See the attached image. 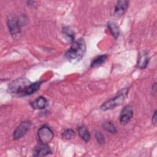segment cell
I'll use <instances>...</instances> for the list:
<instances>
[{
    "label": "cell",
    "mask_w": 157,
    "mask_h": 157,
    "mask_svg": "<svg viewBox=\"0 0 157 157\" xmlns=\"http://www.w3.org/2000/svg\"><path fill=\"white\" fill-rule=\"evenodd\" d=\"M86 50L85 40L80 38L74 41L69 49L65 54L66 59L72 63H77L83 57Z\"/></svg>",
    "instance_id": "1"
},
{
    "label": "cell",
    "mask_w": 157,
    "mask_h": 157,
    "mask_svg": "<svg viewBox=\"0 0 157 157\" xmlns=\"http://www.w3.org/2000/svg\"><path fill=\"white\" fill-rule=\"evenodd\" d=\"M128 94V88H124L120 91L115 96L105 102L101 107L102 110H110L120 105L125 99Z\"/></svg>",
    "instance_id": "2"
},
{
    "label": "cell",
    "mask_w": 157,
    "mask_h": 157,
    "mask_svg": "<svg viewBox=\"0 0 157 157\" xmlns=\"http://www.w3.org/2000/svg\"><path fill=\"white\" fill-rule=\"evenodd\" d=\"M31 83L26 78H20L13 81L9 86V91L12 93L24 94L27 87Z\"/></svg>",
    "instance_id": "3"
},
{
    "label": "cell",
    "mask_w": 157,
    "mask_h": 157,
    "mask_svg": "<svg viewBox=\"0 0 157 157\" xmlns=\"http://www.w3.org/2000/svg\"><path fill=\"white\" fill-rule=\"evenodd\" d=\"M37 136L40 143L47 144L52 140L53 137V133L49 127L43 126L39 129Z\"/></svg>",
    "instance_id": "4"
},
{
    "label": "cell",
    "mask_w": 157,
    "mask_h": 157,
    "mask_svg": "<svg viewBox=\"0 0 157 157\" xmlns=\"http://www.w3.org/2000/svg\"><path fill=\"white\" fill-rule=\"evenodd\" d=\"M132 116H133L132 107L129 105H127L124 106L120 113V123L121 124H128L131 120Z\"/></svg>",
    "instance_id": "5"
},
{
    "label": "cell",
    "mask_w": 157,
    "mask_h": 157,
    "mask_svg": "<svg viewBox=\"0 0 157 157\" xmlns=\"http://www.w3.org/2000/svg\"><path fill=\"white\" fill-rule=\"evenodd\" d=\"M31 126L29 121H25L22 122L14 131L13 134V139L17 140L22 137L28 131Z\"/></svg>",
    "instance_id": "6"
},
{
    "label": "cell",
    "mask_w": 157,
    "mask_h": 157,
    "mask_svg": "<svg viewBox=\"0 0 157 157\" xmlns=\"http://www.w3.org/2000/svg\"><path fill=\"white\" fill-rule=\"evenodd\" d=\"M7 26L12 36H16L20 33V26L17 18L11 17L7 20Z\"/></svg>",
    "instance_id": "7"
},
{
    "label": "cell",
    "mask_w": 157,
    "mask_h": 157,
    "mask_svg": "<svg viewBox=\"0 0 157 157\" xmlns=\"http://www.w3.org/2000/svg\"><path fill=\"white\" fill-rule=\"evenodd\" d=\"M52 152L50 147L47 144L40 143L37 145L33 152V156H44L50 154Z\"/></svg>",
    "instance_id": "8"
},
{
    "label": "cell",
    "mask_w": 157,
    "mask_h": 157,
    "mask_svg": "<svg viewBox=\"0 0 157 157\" xmlns=\"http://www.w3.org/2000/svg\"><path fill=\"white\" fill-rule=\"evenodd\" d=\"M128 6L127 1H117L114 10V15L117 17L121 16L126 11Z\"/></svg>",
    "instance_id": "9"
},
{
    "label": "cell",
    "mask_w": 157,
    "mask_h": 157,
    "mask_svg": "<svg viewBox=\"0 0 157 157\" xmlns=\"http://www.w3.org/2000/svg\"><path fill=\"white\" fill-rule=\"evenodd\" d=\"M47 104V99L42 97L40 96L36 98L32 103L31 106L34 109H45Z\"/></svg>",
    "instance_id": "10"
},
{
    "label": "cell",
    "mask_w": 157,
    "mask_h": 157,
    "mask_svg": "<svg viewBox=\"0 0 157 157\" xmlns=\"http://www.w3.org/2000/svg\"><path fill=\"white\" fill-rule=\"evenodd\" d=\"M42 84V82H36L35 83H31L26 89L23 95H29L33 93L36 92L37 90H38Z\"/></svg>",
    "instance_id": "11"
},
{
    "label": "cell",
    "mask_w": 157,
    "mask_h": 157,
    "mask_svg": "<svg viewBox=\"0 0 157 157\" xmlns=\"http://www.w3.org/2000/svg\"><path fill=\"white\" fill-rule=\"evenodd\" d=\"M149 61L148 56L145 53H142V54H140L138 62H137V67L140 69H144L147 66Z\"/></svg>",
    "instance_id": "12"
},
{
    "label": "cell",
    "mask_w": 157,
    "mask_h": 157,
    "mask_svg": "<svg viewBox=\"0 0 157 157\" xmlns=\"http://www.w3.org/2000/svg\"><path fill=\"white\" fill-rule=\"evenodd\" d=\"M107 56L106 55H102L94 58L91 63V67H96L102 65L107 59Z\"/></svg>",
    "instance_id": "13"
},
{
    "label": "cell",
    "mask_w": 157,
    "mask_h": 157,
    "mask_svg": "<svg viewBox=\"0 0 157 157\" xmlns=\"http://www.w3.org/2000/svg\"><path fill=\"white\" fill-rule=\"evenodd\" d=\"M78 131L80 136L85 142H88L90 140V134L85 126H80Z\"/></svg>",
    "instance_id": "14"
},
{
    "label": "cell",
    "mask_w": 157,
    "mask_h": 157,
    "mask_svg": "<svg viewBox=\"0 0 157 157\" xmlns=\"http://www.w3.org/2000/svg\"><path fill=\"white\" fill-rule=\"evenodd\" d=\"M107 27L111 31L113 36L117 38L120 34V31L118 29V27L117 26V25L113 22H109L107 23Z\"/></svg>",
    "instance_id": "15"
},
{
    "label": "cell",
    "mask_w": 157,
    "mask_h": 157,
    "mask_svg": "<svg viewBox=\"0 0 157 157\" xmlns=\"http://www.w3.org/2000/svg\"><path fill=\"white\" fill-rule=\"evenodd\" d=\"M62 137L67 140L72 139L75 137V132L71 129H68L65 130L63 133H62Z\"/></svg>",
    "instance_id": "16"
},
{
    "label": "cell",
    "mask_w": 157,
    "mask_h": 157,
    "mask_svg": "<svg viewBox=\"0 0 157 157\" xmlns=\"http://www.w3.org/2000/svg\"><path fill=\"white\" fill-rule=\"evenodd\" d=\"M103 128L108 132L110 133H115L117 132V129L115 126L112 122L110 121H106L103 124Z\"/></svg>",
    "instance_id": "17"
},
{
    "label": "cell",
    "mask_w": 157,
    "mask_h": 157,
    "mask_svg": "<svg viewBox=\"0 0 157 157\" xmlns=\"http://www.w3.org/2000/svg\"><path fill=\"white\" fill-rule=\"evenodd\" d=\"M95 137L97 140V142L100 145H102L105 142V139L104 136L100 132H96L95 133Z\"/></svg>",
    "instance_id": "18"
},
{
    "label": "cell",
    "mask_w": 157,
    "mask_h": 157,
    "mask_svg": "<svg viewBox=\"0 0 157 157\" xmlns=\"http://www.w3.org/2000/svg\"><path fill=\"white\" fill-rule=\"evenodd\" d=\"M64 33L67 36V37L70 39L71 40V41H73L74 40V33L69 28L67 29H64L63 31Z\"/></svg>",
    "instance_id": "19"
},
{
    "label": "cell",
    "mask_w": 157,
    "mask_h": 157,
    "mask_svg": "<svg viewBox=\"0 0 157 157\" xmlns=\"http://www.w3.org/2000/svg\"><path fill=\"white\" fill-rule=\"evenodd\" d=\"M156 122H157V116H156V111L155 110L154 112V114L153 115L152 118V123L156 126Z\"/></svg>",
    "instance_id": "20"
},
{
    "label": "cell",
    "mask_w": 157,
    "mask_h": 157,
    "mask_svg": "<svg viewBox=\"0 0 157 157\" xmlns=\"http://www.w3.org/2000/svg\"><path fill=\"white\" fill-rule=\"evenodd\" d=\"M152 90H153V91H152V93L156 94V83H155L153 86H152Z\"/></svg>",
    "instance_id": "21"
}]
</instances>
